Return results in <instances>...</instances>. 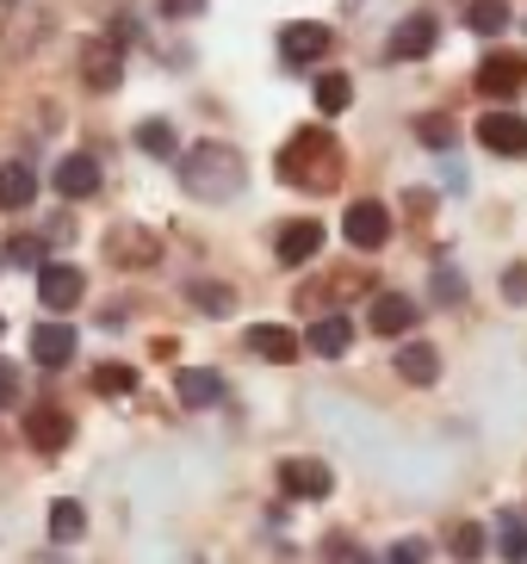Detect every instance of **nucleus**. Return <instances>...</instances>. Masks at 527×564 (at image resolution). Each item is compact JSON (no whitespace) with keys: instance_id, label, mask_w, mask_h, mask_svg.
<instances>
[{"instance_id":"obj_10","label":"nucleus","mask_w":527,"mask_h":564,"mask_svg":"<svg viewBox=\"0 0 527 564\" xmlns=\"http://www.w3.org/2000/svg\"><path fill=\"white\" fill-rule=\"evenodd\" d=\"M25 441L37 453H63L75 441V415H63L56 403H37V410H25Z\"/></svg>"},{"instance_id":"obj_17","label":"nucleus","mask_w":527,"mask_h":564,"mask_svg":"<svg viewBox=\"0 0 527 564\" xmlns=\"http://www.w3.org/2000/svg\"><path fill=\"white\" fill-rule=\"evenodd\" d=\"M273 249H280V267H304L316 249H323V224H316V217H292Z\"/></svg>"},{"instance_id":"obj_37","label":"nucleus","mask_w":527,"mask_h":564,"mask_svg":"<svg viewBox=\"0 0 527 564\" xmlns=\"http://www.w3.org/2000/svg\"><path fill=\"white\" fill-rule=\"evenodd\" d=\"M434 285H441V299H460V273H453V267H441V273H434Z\"/></svg>"},{"instance_id":"obj_28","label":"nucleus","mask_w":527,"mask_h":564,"mask_svg":"<svg viewBox=\"0 0 527 564\" xmlns=\"http://www.w3.org/2000/svg\"><path fill=\"white\" fill-rule=\"evenodd\" d=\"M94 391L99 398H131L137 391V366H118V360L94 366Z\"/></svg>"},{"instance_id":"obj_24","label":"nucleus","mask_w":527,"mask_h":564,"mask_svg":"<svg viewBox=\"0 0 527 564\" xmlns=\"http://www.w3.org/2000/svg\"><path fill=\"white\" fill-rule=\"evenodd\" d=\"M137 150L174 162V150H181V143H174V124H168V118H143V124H137Z\"/></svg>"},{"instance_id":"obj_30","label":"nucleus","mask_w":527,"mask_h":564,"mask_svg":"<svg viewBox=\"0 0 527 564\" xmlns=\"http://www.w3.org/2000/svg\"><path fill=\"white\" fill-rule=\"evenodd\" d=\"M447 552H453V558H465V564H472V558H478V552H484V528H478V521H460V528L447 533Z\"/></svg>"},{"instance_id":"obj_33","label":"nucleus","mask_w":527,"mask_h":564,"mask_svg":"<svg viewBox=\"0 0 527 564\" xmlns=\"http://www.w3.org/2000/svg\"><path fill=\"white\" fill-rule=\"evenodd\" d=\"M19 391H25V379H19V366L13 360H0V410H13Z\"/></svg>"},{"instance_id":"obj_21","label":"nucleus","mask_w":527,"mask_h":564,"mask_svg":"<svg viewBox=\"0 0 527 564\" xmlns=\"http://www.w3.org/2000/svg\"><path fill=\"white\" fill-rule=\"evenodd\" d=\"M397 379L404 384H434L441 379V354H434L429 341H410V348L397 354Z\"/></svg>"},{"instance_id":"obj_6","label":"nucleus","mask_w":527,"mask_h":564,"mask_svg":"<svg viewBox=\"0 0 527 564\" xmlns=\"http://www.w3.org/2000/svg\"><path fill=\"white\" fill-rule=\"evenodd\" d=\"M521 87H527V63L515 51H491L478 63V94L484 100H515Z\"/></svg>"},{"instance_id":"obj_25","label":"nucleus","mask_w":527,"mask_h":564,"mask_svg":"<svg viewBox=\"0 0 527 564\" xmlns=\"http://www.w3.org/2000/svg\"><path fill=\"white\" fill-rule=\"evenodd\" d=\"M496 552H503V564H527V521L515 509L496 521Z\"/></svg>"},{"instance_id":"obj_22","label":"nucleus","mask_w":527,"mask_h":564,"mask_svg":"<svg viewBox=\"0 0 527 564\" xmlns=\"http://www.w3.org/2000/svg\"><path fill=\"white\" fill-rule=\"evenodd\" d=\"M87 533V509L75 497H63V502H50V540L56 546H68V540H82Z\"/></svg>"},{"instance_id":"obj_8","label":"nucleus","mask_w":527,"mask_h":564,"mask_svg":"<svg viewBox=\"0 0 527 564\" xmlns=\"http://www.w3.org/2000/svg\"><path fill=\"white\" fill-rule=\"evenodd\" d=\"M434 44H441L434 13H410V19H397V32H391V44H385V56H391V63H416V56H429Z\"/></svg>"},{"instance_id":"obj_35","label":"nucleus","mask_w":527,"mask_h":564,"mask_svg":"<svg viewBox=\"0 0 527 564\" xmlns=\"http://www.w3.org/2000/svg\"><path fill=\"white\" fill-rule=\"evenodd\" d=\"M503 299H509V304H527V261L503 273Z\"/></svg>"},{"instance_id":"obj_23","label":"nucleus","mask_w":527,"mask_h":564,"mask_svg":"<svg viewBox=\"0 0 527 564\" xmlns=\"http://www.w3.org/2000/svg\"><path fill=\"white\" fill-rule=\"evenodd\" d=\"M465 25L478 37H496L509 25V0H465Z\"/></svg>"},{"instance_id":"obj_29","label":"nucleus","mask_w":527,"mask_h":564,"mask_svg":"<svg viewBox=\"0 0 527 564\" xmlns=\"http://www.w3.org/2000/svg\"><path fill=\"white\" fill-rule=\"evenodd\" d=\"M416 137H422L429 150H453V143H460V124L441 118V112H429V118H416Z\"/></svg>"},{"instance_id":"obj_14","label":"nucleus","mask_w":527,"mask_h":564,"mask_svg":"<svg viewBox=\"0 0 527 564\" xmlns=\"http://www.w3.org/2000/svg\"><path fill=\"white\" fill-rule=\"evenodd\" d=\"M174 398L186 410H212V403H224V372H212V366H181L174 372Z\"/></svg>"},{"instance_id":"obj_32","label":"nucleus","mask_w":527,"mask_h":564,"mask_svg":"<svg viewBox=\"0 0 527 564\" xmlns=\"http://www.w3.org/2000/svg\"><path fill=\"white\" fill-rule=\"evenodd\" d=\"M7 261H19V267H44V242H37V236H13V242H7Z\"/></svg>"},{"instance_id":"obj_12","label":"nucleus","mask_w":527,"mask_h":564,"mask_svg":"<svg viewBox=\"0 0 527 564\" xmlns=\"http://www.w3.org/2000/svg\"><path fill=\"white\" fill-rule=\"evenodd\" d=\"M75 348H82V341H75V323H37L32 329V360L50 366V372H63V366L75 360Z\"/></svg>"},{"instance_id":"obj_9","label":"nucleus","mask_w":527,"mask_h":564,"mask_svg":"<svg viewBox=\"0 0 527 564\" xmlns=\"http://www.w3.org/2000/svg\"><path fill=\"white\" fill-rule=\"evenodd\" d=\"M280 490L298 497V502H323L335 490V471L323 459H286L280 465Z\"/></svg>"},{"instance_id":"obj_7","label":"nucleus","mask_w":527,"mask_h":564,"mask_svg":"<svg viewBox=\"0 0 527 564\" xmlns=\"http://www.w3.org/2000/svg\"><path fill=\"white\" fill-rule=\"evenodd\" d=\"M82 82L94 87V94H112V87L125 82V44H112V37L82 44Z\"/></svg>"},{"instance_id":"obj_20","label":"nucleus","mask_w":527,"mask_h":564,"mask_svg":"<svg viewBox=\"0 0 527 564\" xmlns=\"http://www.w3.org/2000/svg\"><path fill=\"white\" fill-rule=\"evenodd\" d=\"M37 199V174L25 162H7L0 167V212H25Z\"/></svg>"},{"instance_id":"obj_27","label":"nucleus","mask_w":527,"mask_h":564,"mask_svg":"<svg viewBox=\"0 0 527 564\" xmlns=\"http://www.w3.org/2000/svg\"><path fill=\"white\" fill-rule=\"evenodd\" d=\"M186 299H193L205 316H230L236 311V292H230V285H217V280H193V285H186Z\"/></svg>"},{"instance_id":"obj_26","label":"nucleus","mask_w":527,"mask_h":564,"mask_svg":"<svg viewBox=\"0 0 527 564\" xmlns=\"http://www.w3.org/2000/svg\"><path fill=\"white\" fill-rule=\"evenodd\" d=\"M347 106H354V82H347V75H316V112H347Z\"/></svg>"},{"instance_id":"obj_31","label":"nucleus","mask_w":527,"mask_h":564,"mask_svg":"<svg viewBox=\"0 0 527 564\" xmlns=\"http://www.w3.org/2000/svg\"><path fill=\"white\" fill-rule=\"evenodd\" d=\"M323 564H373V552L354 546L347 533H330V540H323Z\"/></svg>"},{"instance_id":"obj_3","label":"nucleus","mask_w":527,"mask_h":564,"mask_svg":"<svg viewBox=\"0 0 527 564\" xmlns=\"http://www.w3.org/2000/svg\"><path fill=\"white\" fill-rule=\"evenodd\" d=\"M330 44H335V32L323 25V19H292L280 32V56H286V68H311V63H323L330 56Z\"/></svg>"},{"instance_id":"obj_13","label":"nucleus","mask_w":527,"mask_h":564,"mask_svg":"<svg viewBox=\"0 0 527 564\" xmlns=\"http://www.w3.org/2000/svg\"><path fill=\"white\" fill-rule=\"evenodd\" d=\"M106 254H112L118 267H155L162 261V242L149 230H137V224H118V230L106 236Z\"/></svg>"},{"instance_id":"obj_18","label":"nucleus","mask_w":527,"mask_h":564,"mask_svg":"<svg viewBox=\"0 0 527 564\" xmlns=\"http://www.w3.org/2000/svg\"><path fill=\"white\" fill-rule=\"evenodd\" d=\"M304 348L323 354V360H342V354L354 348V323H347V316H335V311H323L311 323V335H304Z\"/></svg>"},{"instance_id":"obj_34","label":"nucleus","mask_w":527,"mask_h":564,"mask_svg":"<svg viewBox=\"0 0 527 564\" xmlns=\"http://www.w3.org/2000/svg\"><path fill=\"white\" fill-rule=\"evenodd\" d=\"M379 564H429V546H422V540H397Z\"/></svg>"},{"instance_id":"obj_2","label":"nucleus","mask_w":527,"mask_h":564,"mask_svg":"<svg viewBox=\"0 0 527 564\" xmlns=\"http://www.w3.org/2000/svg\"><path fill=\"white\" fill-rule=\"evenodd\" d=\"M243 181H248V167H243V155H236L230 143H193V150L181 155V186L205 205L236 199Z\"/></svg>"},{"instance_id":"obj_36","label":"nucleus","mask_w":527,"mask_h":564,"mask_svg":"<svg viewBox=\"0 0 527 564\" xmlns=\"http://www.w3.org/2000/svg\"><path fill=\"white\" fill-rule=\"evenodd\" d=\"M162 13L168 19H193V13H205V0H162Z\"/></svg>"},{"instance_id":"obj_15","label":"nucleus","mask_w":527,"mask_h":564,"mask_svg":"<svg viewBox=\"0 0 527 564\" xmlns=\"http://www.w3.org/2000/svg\"><path fill=\"white\" fill-rule=\"evenodd\" d=\"M416 299H404V292H379V299L366 304V323H373V335H410L416 329Z\"/></svg>"},{"instance_id":"obj_5","label":"nucleus","mask_w":527,"mask_h":564,"mask_svg":"<svg viewBox=\"0 0 527 564\" xmlns=\"http://www.w3.org/2000/svg\"><path fill=\"white\" fill-rule=\"evenodd\" d=\"M342 236L354 249H385V242H391V212H385L379 199H354L342 217Z\"/></svg>"},{"instance_id":"obj_4","label":"nucleus","mask_w":527,"mask_h":564,"mask_svg":"<svg viewBox=\"0 0 527 564\" xmlns=\"http://www.w3.org/2000/svg\"><path fill=\"white\" fill-rule=\"evenodd\" d=\"M82 292H87V280H82L75 261H44L37 267V299H44V311H75Z\"/></svg>"},{"instance_id":"obj_1","label":"nucleus","mask_w":527,"mask_h":564,"mask_svg":"<svg viewBox=\"0 0 527 564\" xmlns=\"http://www.w3.org/2000/svg\"><path fill=\"white\" fill-rule=\"evenodd\" d=\"M342 167H347V155L323 124L292 131L280 150V181L298 186V193H330V186H342Z\"/></svg>"},{"instance_id":"obj_38","label":"nucleus","mask_w":527,"mask_h":564,"mask_svg":"<svg viewBox=\"0 0 527 564\" xmlns=\"http://www.w3.org/2000/svg\"><path fill=\"white\" fill-rule=\"evenodd\" d=\"M0 335H7V323H0Z\"/></svg>"},{"instance_id":"obj_11","label":"nucleus","mask_w":527,"mask_h":564,"mask_svg":"<svg viewBox=\"0 0 527 564\" xmlns=\"http://www.w3.org/2000/svg\"><path fill=\"white\" fill-rule=\"evenodd\" d=\"M478 143H484L491 155H527V118L496 106V112L478 118Z\"/></svg>"},{"instance_id":"obj_16","label":"nucleus","mask_w":527,"mask_h":564,"mask_svg":"<svg viewBox=\"0 0 527 564\" xmlns=\"http://www.w3.org/2000/svg\"><path fill=\"white\" fill-rule=\"evenodd\" d=\"M50 186H56V193H63V199H94L99 193V162L94 155H63V162H56V174H50Z\"/></svg>"},{"instance_id":"obj_19","label":"nucleus","mask_w":527,"mask_h":564,"mask_svg":"<svg viewBox=\"0 0 527 564\" xmlns=\"http://www.w3.org/2000/svg\"><path fill=\"white\" fill-rule=\"evenodd\" d=\"M248 354H261V360H273V366H292L298 354H304V341H298L292 329H280V323H255V329H248Z\"/></svg>"}]
</instances>
